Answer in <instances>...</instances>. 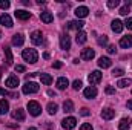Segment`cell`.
I'll list each match as a JSON object with an SVG mask.
<instances>
[{
  "instance_id": "6da1fadb",
  "label": "cell",
  "mask_w": 132,
  "mask_h": 130,
  "mask_svg": "<svg viewBox=\"0 0 132 130\" xmlns=\"http://www.w3.org/2000/svg\"><path fill=\"white\" fill-rule=\"evenodd\" d=\"M22 57H23V60L25 61H28V63H37V60H38V54H37V51L35 49H23V52H22Z\"/></svg>"
},
{
  "instance_id": "7a4b0ae2",
  "label": "cell",
  "mask_w": 132,
  "mask_h": 130,
  "mask_svg": "<svg viewBox=\"0 0 132 130\" xmlns=\"http://www.w3.org/2000/svg\"><path fill=\"white\" fill-rule=\"evenodd\" d=\"M38 90H40V86H38L37 83H34V81H26L25 86H23V94H26V95H29V94H37Z\"/></svg>"
},
{
  "instance_id": "3957f363",
  "label": "cell",
  "mask_w": 132,
  "mask_h": 130,
  "mask_svg": "<svg viewBox=\"0 0 132 130\" xmlns=\"http://www.w3.org/2000/svg\"><path fill=\"white\" fill-rule=\"evenodd\" d=\"M28 110H29V113L32 116H38L42 113V107H40V104L37 101H29L28 103Z\"/></svg>"
},
{
  "instance_id": "277c9868",
  "label": "cell",
  "mask_w": 132,
  "mask_h": 130,
  "mask_svg": "<svg viewBox=\"0 0 132 130\" xmlns=\"http://www.w3.org/2000/svg\"><path fill=\"white\" fill-rule=\"evenodd\" d=\"M77 126V119L74 118V116H69V118H65L63 121H62V127L63 129H68V130H72L74 127Z\"/></svg>"
},
{
  "instance_id": "5b68a950",
  "label": "cell",
  "mask_w": 132,
  "mask_h": 130,
  "mask_svg": "<svg viewBox=\"0 0 132 130\" xmlns=\"http://www.w3.org/2000/svg\"><path fill=\"white\" fill-rule=\"evenodd\" d=\"M88 80H89L91 84H98L100 81H101V72H100V70H94V72H91L89 77H88Z\"/></svg>"
},
{
  "instance_id": "8992f818",
  "label": "cell",
  "mask_w": 132,
  "mask_h": 130,
  "mask_svg": "<svg viewBox=\"0 0 132 130\" xmlns=\"http://www.w3.org/2000/svg\"><path fill=\"white\" fill-rule=\"evenodd\" d=\"M60 48L65 49V51L71 48V38H69L68 34H62V35H60Z\"/></svg>"
},
{
  "instance_id": "52a82bcc",
  "label": "cell",
  "mask_w": 132,
  "mask_h": 130,
  "mask_svg": "<svg viewBox=\"0 0 132 130\" xmlns=\"http://www.w3.org/2000/svg\"><path fill=\"white\" fill-rule=\"evenodd\" d=\"M83 26H85V23H83L81 20H72V22L68 23V28H69V29H75L77 32H80V31L83 29Z\"/></svg>"
},
{
  "instance_id": "ba28073f",
  "label": "cell",
  "mask_w": 132,
  "mask_h": 130,
  "mask_svg": "<svg viewBox=\"0 0 132 130\" xmlns=\"http://www.w3.org/2000/svg\"><path fill=\"white\" fill-rule=\"evenodd\" d=\"M83 94H85V98L92 99V98L97 97V94H98V92H97V87H95V86H89V87H86V89H85V92H83Z\"/></svg>"
},
{
  "instance_id": "9c48e42d",
  "label": "cell",
  "mask_w": 132,
  "mask_h": 130,
  "mask_svg": "<svg viewBox=\"0 0 132 130\" xmlns=\"http://www.w3.org/2000/svg\"><path fill=\"white\" fill-rule=\"evenodd\" d=\"M9 89H15L17 86H19V78L15 77V75H9L8 78H6V83H5Z\"/></svg>"
},
{
  "instance_id": "30bf717a",
  "label": "cell",
  "mask_w": 132,
  "mask_h": 130,
  "mask_svg": "<svg viewBox=\"0 0 132 130\" xmlns=\"http://www.w3.org/2000/svg\"><path fill=\"white\" fill-rule=\"evenodd\" d=\"M74 14L77 15V18H85V17H88L89 9H88L86 6H78V8L75 9V12H74Z\"/></svg>"
},
{
  "instance_id": "8fae6325",
  "label": "cell",
  "mask_w": 132,
  "mask_h": 130,
  "mask_svg": "<svg viewBox=\"0 0 132 130\" xmlns=\"http://www.w3.org/2000/svg\"><path fill=\"white\" fill-rule=\"evenodd\" d=\"M94 57H95V51H94V49L86 48V49L81 51V58H83V60H92Z\"/></svg>"
},
{
  "instance_id": "7c38bea8",
  "label": "cell",
  "mask_w": 132,
  "mask_h": 130,
  "mask_svg": "<svg viewBox=\"0 0 132 130\" xmlns=\"http://www.w3.org/2000/svg\"><path fill=\"white\" fill-rule=\"evenodd\" d=\"M31 41H32L34 44H42L43 43V34L40 32V31H34L31 34Z\"/></svg>"
},
{
  "instance_id": "4fadbf2b",
  "label": "cell",
  "mask_w": 132,
  "mask_h": 130,
  "mask_svg": "<svg viewBox=\"0 0 132 130\" xmlns=\"http://www.w3.org/2000/svg\"><path fill=\"white\" fill-rule=\"evenodd\" d=\"M111 28H112V31H114V32L118 34V32H121V31H123L125 25H123V22H121V20H117V18H115V20H112Z\"/></svg>"
},
{
  "instance_id": "5bb4252c",
  "label": "cell",
  "mask_w": 132,
  "mask_h": 130,
  "mask_svg": "<svg viewBox=\"0 0 132 130\" xmlns=\"http://www.w3.org/2000/svg\"><path fill=\"white\" fill-rule=\"evenodd\" d=\"M120 46L128 49V48H132V35H126V37H121L120 38Z\"/></svg>"
},
{
  "instance_id": "9a60e30c",
  "label": "cell",
  "mask_w": 132,
  "mask_h": 130,
  "mask_svg": "<svg viewBox=\"0 0 132 130\" xmlns=\"http://www.w3.org/2000/svg\"><path fill=\"white\" fill-rule=\"evenodd\" d=\"M15 17L19 20H28V18H31V12H28L25 9H17L15 11Z\"/></svg>"
},
{
  "instance_id": "2e32d148",
  "label": "cell",
  "mask_w": 132,
  "mask_h": 130,
  "mask_svg": "<svg viewBox=\"0 0 132 130\" xmlns=\"http://www.w3.org/2000/svg\"><path fill=\"white\" fill-rule=\"evenodd\" d=\"M40 20L43 23H51L54 20V17H52V14L49 11H43V12H40Z\"/></svg>"
},
{
  "instance_id": "e0dca14e",
  "label": "cell",
  "mask_w": 132,
  "mask_h": 130,
  "mask_svg": "<svg viewBox=\"0 0 132 130\" xmlns=\"http://www.w3.org/2000/svg\"><path fill=\"white\" fill-rule=\"evenodd\" d=\"M114 116H115V110H114V109H104V110L101 112V118L106 119V121L112 119Z\"/></svg>"
},
{
  "instance_id": "ac0fdd59",
  "label": "cell",
  "mask_w": 132,
  "mask_h": 130,
  "mask_svg": "<svg viewBox=\"0 0 132 130\" xmlns=\"http://www.w3.org/2000/svg\"><path fill=\"white\" fill-rule=\"evenodd\" d=\"M68 86H69V81H68L66 77H60V78L57 80V89H59V90H65Z\"/></svg>"
},
{
  "instance_id": "d6986e66",
  "label": "cell",
  "mask_w": 132,
  "mask_h": 130,
  "mask_svg": "<svg viewBox=\"0 0 132 130\" xmlns=\"http://www.w3.org/2000/svg\"><path fill=\"white\" fill-rule=\"evenodd\" d=\"M0 23H2L3 26H6V28H12V20H11V17H9L8 14H3V15L0 17Z\"/></svg>"
},
{
  "instance_id": "ffe728a7",
  "label": "cell",
  "mask_w": 132,
  "mask_h": 130,
  "mask_svg": "<svg viewBox=\"0 0 132 130\" xmlns=\"http://www.w3.org/2000/svg\"><path fill=\"white\" fill-rule=\"evenodd\" d=\"M23 43H25L23 34H15V35L12 37V44H14V46H22Z\"/></svg>"
},
{
  "instance_id": "44dd1931",
  "label": "cell",
  "mask_w": 132,
  "mask_h": 130,
  "mask_svg": "<svg viewBox=\"0 0 132 130\" xmlns=\"http://www.w3.org/2000/svg\"><path fill=\"white\" fill-rule=\"evenodd\" d=\"M11 116H12L14 119H17V121H23V119H25V112H23L22 109H15V110L11 113Z\"/></svg>"
},
{
  "instance_id": "7402d4cb",
  "label": "cell",
  "mask_w": 132,
  "mask_h": 130,
  "mask_svg": "<svg viewBox=\"0 0 132 130\" xmlns=\"http://www.w3.org/2000/svg\"><path fill=\"white\" fill-rule=\"evenodd\" d=\"M118 129L120 130H129L131 129V119H129V118H123V119L118 123Z\"/></svg>"
},
{
  "instance_id": "603a6c76",
  "label": "cell",
  "mask_w": 132,
  "mask_h": 130,
  "mask_svg": "<svg viewBox=\"0 0 132 130\" xmlns=\"http://www.w3.org/2000/svg\"><path fill=\"white\" fill-rule=\"evenodd\" d=\"M111 64H112V61H111L108 57H100V58H98V66H100V67L108 69V67H111Z\"/></svg>"
},
{
  "instance_id": "cb8c5ba5",
  "label": "cell",
  "mask_w": 132,
  "mask_h": 130,
  "mask_svg": "<svg viewBox=\"0 0 132 130\" xmlns=\"http://www.w3.org/2000/svg\"><path fill=\"white\" fill-rule=\"evenodd\" d=\"M8 110H9V103L6 99H0V115L8 113Z\"/></svg>"
},
{
  "instance_id": "d4e9b609",
  "label": "cell",
  "mask_w": 132,
  "mask_h": 130,
  "mask_svg": "<svg viewBox=\"0 0 132 130\" xmlns=\"http://www.w3.org/2000/svg\"><path fill=\"white\" fill-rule=\"evenodd\" d=\"M40 80H42V83H43L45 86H49V84L52 83V77H51L49 73H40Z\"/></svg>"
},
{
  "instance_id": "484cf974",
  "label": "cell",
  "mask_w": 132,
  "mask_h": 130,
  "mask_svg": "<svg viewBox=\"0 0 132 130\" xmlns=\"http://www.w3.org/2000/svg\"><path fill=\"white\" fill-rule=\"evenodd\" d=\"M75 40H77V43H78V44H83V43H86V40H88V35H86V32L80 31V32H77Z\"/></svg>"
},
{
  "instance_id": "4316f807",
  "label": "cell",
  "mask_w": 132,
  "mask_h": 130,
  "mask_svg": "<svg viewBox=\"0 0 132 130\" xmlns=\"http://www.w3.org/2000/svg\"><path fill=\"white\" fill-rule=\"evenodd\" d=\"M63 110H65L66 113H71V112H74V103L72 101H65L63 103Z\"/></svg>"
},
{
  "instance_id": "83f0119b",
  "label": "cell",
  "mask_w": 132,
  "mask_h": 130,
  "mask_svg": "<svg viewBox=\"0 0 132 130\" xmlns=\"http://www.w3.org/2000/svg\"><path fill=\"white\" fill-rule=\"evenodd\" d=\"M131 84H132L131 78H123V80H120V81L117 83V86L121 87V89H123V87H128V86H131Z\"/></svg>"
},
{
  "instance_id": "f1b7e54d",
  "label": "cell",
  "mask_w": 132,
  "mask_h": 130,
  "mask_svg": "<svg viewBox=\"0 0 132 130\" xmlns=\"http://www.w3.org/2000/svg\"><path fill=\"white\" fill-rule=\"evenodd\" d=\"M57 110H59V106H57L55 103H49V104H48V113H49V115H55Z\"/></svg>"
},
{
  "instance_id": "f546056e",
  "label": "cell",
  "mask_w": 132,
  "mask_h": 130,
  "mask_svg": "<svg viewBox=\"0 0 132 130\" xmlns=\"http://www.w3.org/2000/svg\"><path fill=\"white\" fill-rule=\"evenodd\" d=\"M5 55H6V64L11 66L12 64V54H11V49L9 48H5Z\"/></svg>"
},
{
  "instance_id": "4dcf8cb0",
  "label": "cell",
  "mask_w": 132,
  "mask_h": 130,
  "mask_svg": "<svg viewBox=\"0 0 132 130\" xmlns=\"http://www.w3.org/2000/svg\"><path fill=\"white\" fill-rule=\"evenodd\" d=\"M123 73H125V70H123L121 67H115V69L112 70V75H114V77H121Z\"/></svg>"
},
{
  "instance_id": "1f68e13d",
  "label": "cell",
  "mask_w": 132,
  "mask_h": 130,
  "mask_svg": "<svg viewBox=\"0 0 132 130\" xmlns=\"http://www.w3.org/2000/svg\"><path fill=\"white\" fill-rule=\"evenodd\" d=\"M98 44L100 46H106L108 44V37L106 35H100L98 37Z\"/></svg>"
},
{
  "instance_id": "d6a6232c",
  "label": "cell",
  "mask_w": 132,
  "mask_h": 130,
  "mask_svg": "<svg viewBox=\"0 0 132 130\" xmlns=\"http://www.w3.org/2000/svg\"><path fill=\"white\" fill-rule=\"evenodd\" d=\"M81 86H83V83H81L80 80H75V81L72 83V87H74L75 90H80V89H81Z\"/></svg>"
},
{
  "instance_id": "836d02e7",
  "label": "cell",
  "mask_w": 132,
  "mask_h": 130,
  "mask_svg": "<svg viewBox=\"0 0 132 130\" xmlns=\"http://www.w3.org/2000/svg\"><path fill=\"white\" fill-rule=\"evenodd\" d=\"M118 3H120L118 0H109V2H108V8H117Z\"/></svg>"
},
{
  "instance_id": "e575fe53",
  "label": "cell",
  "mask_w": 132,
  "mask_h": 130,
  "mask_svg": "<svg viewBox=\"0 0 132 130\" xmlns=\"http://www.w3.org/2000/svg\"><path fill=\"white\" fill-rule=\"evenodd\" d=\"M0 8L2 9H8L9 8V2L8 0H0Z\"/></svg>"
},
{
  "instance_id": "d590c367",
  "label": "cell",
  "mask_w": 132,
  "mask_h": 130,
  "mask_svg": "<svg viewBox=\"0 0 132 130\" xmlns=\"http://www.w3.org/2000/svg\"><path fill=\"white\" fill-rule=\"evenodd\" d=\"M120 14H121V15H128V14H129V6H123V8H120Z\"/></svg>"
},
{
  "instance_id": "8d00e7d4",
  "label": "cell",
  "mask_w": 132,
  "mask_h": 130,
  "mask_svg": "<svg viewBox=\"0 0 132 130\" xmlns=\"http://www.w3.org/2000/svg\"><path fill=\"white\" fill-rule=\"evenodd\" d=\"M80 130H94V129H92V126H91L89 123H85V124H81Z\"/></svg>"
},
{
  "instance_id": "74e56055",
  "label": "cell",
  "mask_w": 132,
  "mask_h": 130,
  "mask_svg": "<svg viewBox=\"0 0 132 130\" xmlns=\"http://www.w3.org/2000/svg\"><path fill=\"white\" fill-rule=\"evenodd\" d=\"M123 25H125V26H126L128 29H131V31H132V18H128V20H126V22H125Z\"/></svg>"
},
{
  "instance_id": "f35d334b",
  "label": "cell",
  "mask_w": 132,
  "mask_h": 130,
  "mask_svg": "<svg viewBox=\"0 0 132 130\" xmlns=\"http://www.w3.org/2000/svg\"><path fill=\"white\" fill-rule=\"evenodd\" d=\"M108 52H109V54H115V52H117V48H115V44H111V46L108 48Z\"/></svg>"
},
{
  "instance_id": "ab89813d",
  "label": "cell",
  "mask_w": 132,
  "mask_h": 130,
  "mask_svg": "<svg viewBox=\"0 0 132 130\" xmlns=\"http://www.w3.org/2000/svg\"><path fill=\"white\" fill-rule=\"evenodd\" d=\"M106 94H109V95L115 94V87H112V86H108V87H106Z\"/></svg>"
},
{
  "instance_id": "60d3db41",
  "label": "cell",
  "mask_w": 132,
  "mask_h": 130,
  "mask_svg": "<svg viewBox=\"0 0 132 130\" xmlns=\"http://www.w3.org/2000/svg\"><path fill=\"white\" fill-rule=\"evenodd\" d=\"M80 115H83V116H88V115H89V109H86V107H83V109L80 110Z\"/></svg>"
},
{
  "instance_id": "b9f144b4",
  "label": "cell",
  "mask_w": 132,
  "mask_h": 130,
  "mask_svg": "<svg viewBox=\"0 0 132 130\" xmlns=\"http://www.w3.org/2000/svg\"><path fill=\"white\" fill-rule=\"evenodd\" d=\"M15 72H25V66H22V64L15 66Z\"/></svg>"
},
{
  "instance_id": "7bdbcfd3",
  "label": "cell",
  "mask_w": 132,
  "mask_h": 130,
  "mask_svg": "<svg viewBox=\"0 0 132 130\" xmlns=\"http://www.w3.org/2000/svg\"><path fill=\"white\" fill-rule=\"evenodd\" d=\"M54 67H55V69H60V67H62V63H60V61H55V63H54Z\"/></svg>"
},
{
  "instance_id": "ee69618b",
  "label": "cell",
  "mask_w": 132,
  "mask_h": 130,
  "mask_svg": "<svg viewBox=\"0 0 132 130\" xmlns=\"http://www.w3.org/2000/svg\"><path fill=\"white\" fill-rule=\"evenodd\" d=\"M126 106H128V109H129V110H132V99L128 101V104H126Z\"/></svg>"
},
{
  "instance_id": "f6af8a7d",
  "label": "cell",
  "mask_w": 132,
  "mask_h": 130,
  "mask_svg": "<svg viewBox=\"0 0 132 130\" xmlns=\"http://www.w3.org/2000/svg\"><path fill=\"white\" fill-rule=\"evenodd\" d=\"M0 95H8V92L5 89H0Z\"/></svg>"
},
{
  "instance_id": "bcb514c9",
  "label": "cell",
  "mask_w": 132,
  "mask_h": 130,
  "mask_svg": "<svg viewBox=\"0 0 132 130\" xmlns=\"http://www.w3.org/2000/svg\"><path fill=\"white\" fill-rule=\"evenodd\" d=\"M37 5H45V0H37Z\"/></svg>"
},
{
  "instance_id": "7dc6e473",
  "label": "cell",
  "mask_w": 132,
  "mask_h": 130,
  "mask_svg": "<svg viewBox=\"0 0 132 130\" xmlns=\"http://www.w3.org/2000/svg\"><path fill=\"white\" fill-rule=\"evenodd\" d=\"M26 130H37L35 127H29V129H26Z\"/></svg>"
}]
</instances>
